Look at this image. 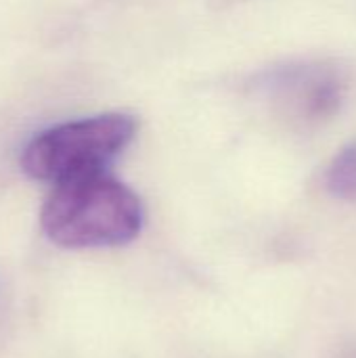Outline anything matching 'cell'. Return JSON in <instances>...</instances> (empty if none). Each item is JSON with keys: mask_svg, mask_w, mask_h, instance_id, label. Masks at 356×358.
Wrapping results in <instances>:
<instances>
[{"mask_svg": "<svg viewBox=\"0 0 356 358\" xmlns=\"http://www.w3.org/2000/svg\"><path fill=\"white\" fill-rule=\"evenodd\" d=\"M143 222L138 195L105 172L55 185L40 212L44 235L67 250L126 245Z\"/></svg>", "mask_w": 356, "mask_h": 358, "instance_id": "cell-1", "label": "cell"}, {"mask_svg": "<svg viewBox=\"0 0 356 358\" xmlns=\"http://www.w3.org/2000/svg\"><path fill=\"white\" fill-rule=\"evenodd\" d=\"M134 136L136 122L126 113L71 120L38 132L23 147L19 164L29 178L61 185L105 172Z\"/></svg>", "mask_w": 356, "mask_h": 358, "instance_id": "cell-2", "label": "cell"}, {"mask_svg": "<svg viewBox=\"0 0 356 358\" xmlns=\"http://www.w3.org/2000/svg\"><path fill=\"white\" fill-rule=\"evenodd\" d=\"M258 84L279 113L302 126H319L340 113L348 90L344 71L327 63L285 65Z\"/></svg>", "mask_w": 356, "mask_h": 358, "instance_id": "cell-3", "label": "cell"}, {"mask_svg": "<svg viewBox=\"0 0 356 358\" xmlns=\"http://www.w3.org/2000/svg\"><path fill=\"white\" fill-rule=\"evenodd\" d=\"M325 182L334 197L356 201V141L336 153L327 168Z\"/></svg>", "mask_w": 356, "mask_h": 358, "instance_id": "cell-4", "label": "cell"}]
</instances>
